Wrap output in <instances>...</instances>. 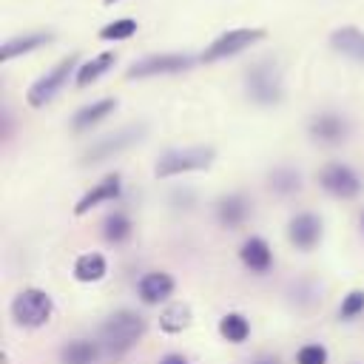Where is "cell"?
Listing matches in <instances>:
<instances>
[{"label":"cell","instance_id":"cell-1","mask_svg":"<svg viewBox=\"0 0 364 364\" xmlns=\"http://www.w3.org/2000/svg\"><path fill=\"white\" fill-rule=\"evenodd\" d=\"M148 330V321L136 313V310H114L97 330V341L102 344L105 355H125L131 347H136L142 341Z\"/></svg>","mask_w":364,"mask_h":364},{"label":"cell","instance_id":"cell-2","mask_svg":"<svg viewBox=\"0 0 364 364\" xmlns=\"http://www.w3.org/2000/svg\"><path fill=\"white\" fill-rule=\"evenodd\" d=\"M245 94L250 102L270 108L279 105L284 100V80H282V68L273 60H256L247 65L245 71Z\"/></svg>","mask_w":364,"mask_h":364},{"label":"cell","instance_id":"cell-3","mask_svg":"<svg viewBox=\"0 0 364 364\" xmlns=\"http://www.w3.org/2000/svg\"><path fill=\"white\" fill-rule=\"evenodd\" d=\"M213 159H216V148L213 145L168 148L154 162V176L156 179H171V176H182V173H191V171H205V168L213 165Z\"/></svg>","mask_w":364,"mask_h":364},{"label":"cell","instance_id":"cell-4","mask_svg":"<svg viewBox=\"0 0 364 364\" xmlns=\"http://www.w3.org/2000/svg\"><path fill=\"white\" fill-rule=\"evenodd\" d=\"M11 318L17 327H26V330H37V327H46L51 313H54V301L51 296L43 290V287H23L14 299H11Z\"/></svg>","mask_w":364,"mask_h":364},{"label":"cell","instance_id":"cell-5","mask_svg":"<svg viewBox=\"0 0 364 364\" xmlns=\"http://www.w3.org/2000/svg\"><path fill=\"white\" fill-rule=\"evenodd\" d=\"M77 68H80V54H68V57H63L57 65H51L43 77H37V80L28 85V91H26V102H28L31 108H46V105L65 88L68 77L77 74Z\"/></svg>","mask_w":364,"mask_h":364},{"label":"cell","instance_id":"cell-6","mask_svg":"<svg viewBox=\"0 0 364 364\" xmlns=\"http://www.w3.org/2000/svg\"><path fill=\"white\" fill-rule=\"evenodd\" d=\"M142 136H145V122L122 125V128H117L114 134H105V136H100L97 142H91V145L82 151L80 162H82V165H100V162H105V159H114L117 154H122V151H128L131 145H136Z\"/></svg>","mask_w":364,"mask_h":364},{"label":"cell","instance_id":"cell-7","mask_svg":"<svg viewBox=\"0 0 364 364\" xmlns=\"http://www.w3.org/2000/svg\"><path fill=\"white\" fill-rule=\"evenodd\" d=\"M264 28H228L222 31L210 46H205V51L199 54L202 63H219L228 57H236L242 51H247L250 46H256L259 40H264Z\"/></svg>","mask_w":364,"mask_h":364},{"label":"cell","instance_id":"cell-8","mask_svg":"<svg viewBox=\"0 0 364 364\" xmlns=\"http://www.w3.org/2000/svg\"><path fill=\"white\" fill-rule=\"evenodd\" d=\"M196 63L193 54H179V51H165V54H148L134 60L125 68L128 80H145V77H162V74H182Z\"/></svg>","mask_w":364,"mask_h":364},{"label":"cell","instance_id":"cell-9","mask_svg":"<svg viewBox=\"0 0 364 364\" xmlns=\"http://www.w3.org/2000/svg\"><path fill=\"white\" fill-rule=\"evenodd\" d=\"M316 179L318 188L333 199H355L361 193V176L347 162H327Z\"/></svg>","mask_w":364,"mask_h":364},{"label":"cell","instance_id":"cell-10","mask_svg":"<svg viewBox=\"0 0 364 364\" xmlns=\"http://www.w3.org/2000/svg\"><path fill=\"white\" fill-rule=\"evenodd\" d=\"M324 236V225H321V216L313 213V210H299L290 216L287 222V242L301 250V253H310Z\"/></svg>","mask_w":364,"mask_h":364},{"label":"cell","instance_id":"cell-11","mask_svg":"<svg viewBox=\"0 0 364 364\" xmlns=\"http://www.w3.org/2000/svg\"><path fill=\"white\" fill-rule=\"evenodd\" d=\"M307 134L318 145H341L350 136V122L338 111H318L307 122Z\"/></svg>","mask_w":364,"mask_h":364},{"label":"cell","instance_id":"cell-12","mask_svg":"<svg viewBox=\"0 0 364 364\" xmlns=\"http://www.w3.org/2000/svg\"><path fill=\"white\" fill-rule=\"evenodd\" d=\"M122 196V173H105L100 182H94L74 205V216H85L88 210L100 208V205H114Z\"/></svg>","mask_w":364,"mask_h":364},{"label":"cell","instance_id":"cell-13","mask_svg":"<svg viewBox=\"0 0 364 364\" xmlns=\"http://www.w3.org/2000/svg\"><path fill=\"white\" fill-rule=\"evenodd\" d=\"M173 290H176V282H173V276L165 273V270H148V273H142L139 282H136V296H139V301L148 304V307H156V304L168 301V299L173 296Z\"/></svg>","mask_w":364,"mask_h":364},{"label":"cell","instance_id":"cell-14","mask_svg":"<svg viewBox=\"0 0 364 364\" xmlns=\"http://www.w3.org/2000/svg\"><path fill=\"white\" fill-rule=\"evenodd\" d=\"M213 216H216V225L225 228V230H239L247 216H250V199L245 193H228L222 199H216L213 205Z\"/></svg>","mask_w":364,"mask_h":364},{"label":"cell","instance_id":"cell-15","mask_svg":"<svg viewBox=\"0 0 364 364\" xmlns=\"http://www.w3.org/2000/svg\"><path fill=\"white\" fill-rule=\"evenodd\" d=\"M239 262L245 270H250L253 276H264L273 270V250L267 245V239L262 236H247L239 245Z\"/></svg>","mask_w":364,"mask_h":364},{"label":"cell","instance_id":"cell-16","mask_svg":"<svg viewBox=\"0 0 364 364\" xmlns=\"http://www.w3.org/2000/svg\"><path fill=\"white\" fill-rule=\"evenodd\" d=\"M114 111H117V100H114V97L94 100V102H88V105H82V108L74 111V117H71V131H77V134L91 131L94 125H100L102 119H108Z\"/></svg>","mask_w":364,"mask_h":364},{"label":"cell","instance_id":"cell-17","mask_svg":"<svg viewBox=\"0 0 364 364\" xmlns=\"http://www.w3.org/2000/svg\"><path fill=\"white\" fill-rule=\"evenodd\" d=\"M105 355L97 338H68L60 347V364H97Z\"/></svg>","mask_w":364,"mask_h":364},{"label":"cell","instance_id":"cell-18","mask_svg":"<svg viewBox=\"0 0 364 364\" xmlns=\"http://www.w3.org/2000/svg\"><path fill=\"white\" fill-rule=\"evenodd\" d=\"M51 40H54L51 31H28V34H17V37H11V40H6V43L0 46V63H9V60L23 57V54H31V51L48 46Z\"/></svg>","mask_w":364,"mask_h":364},{"label":"cell","instance_id":"cell-19","mask_svg":"<svg viewBox=\"0 0 364 364\" xmlns=\"http://www.w3.org/2000/svg\"><path fill=\"white\" fill-rule=\"evenodd\" d=\"M330 48L355 63H364V31L355 26H338L330 34Z\"/></svg>","mask_w":364,"mask_h":364},{"label":"cell","instance_id":"cell-20","mask_svg":"<svg viewBox=\"0 0 364 364\" xmlns=\"http://www.w3.org/2000/svg\"><path fill=\"white\" fill-rule=\"evenodd\" d=\"M74 279L82 282V284H94V282H102L105 273H108V262L102 253L97 250H88V253H80L74 259V267H71Z\"/></svg>","mask_w":364,"mask_h":364},{"label":"cell","instance_id":"cell-21","mask_svg":"<svg viewBox=\"0 0 364 364\" xmlns=\"http://www.w3.org/2000/svg\"><path fill=\"white\" fill-rule=\"evenodd\" d=\"M114 63H117V54H114V51H102V54L85 60V63L77 68V74H74V85H77V88L94 85L102 74H108V71L114 68Z\"/></svg>","mask_w":364,"mask_h":364},{"label":"cell","instance_id":"cell-22","mask_svg":"<svg viewBox=\"0 0 364 364\" xmlns=\"http://www.w3.org/2000/svg\"><path fill=\"white\" fill-rule=\"evenodd\" d=\"M134 236V222L125 210H111L102 219V239L108 245H125Z\"/></svg>","mask_w":364,"mask_h":364},{"label":"cell","instance_id":"cell-23","mask_svg":"<svg viewBox=\"0 0 364 364\" xmlns=\"http://www.w3.org/2000/svg\"><path fill=\"white\" fill-rule=\"evenodd\" d=\"M267 188L276 196H293L301 191V171H296L290 165H279L267 173Z\"/></svg>","mask_w":364,"mask_h":364},{"label":"cell","instance_id":"cell-24","mask_svg":"<svg viewBox=\"0 0 364 364\" xmlns=\"http://www.w3.org/2000/svg\"><path fill=\"white\" fill-rule=\"evenodd\" d=\"M191 321H193V313H191V307L182 304V301H173V304H168V307L159 313V330L168 333V336H176V333H182V330H188Z\"/></svg>","mask_w":364,"mask_h":364},{"label":"cell","instance_id":"cell-25","mask_svg":"<svg viewBox=\"0 0 364 364\" xmlns=\"http://www.w3.org/2000/svg\"><path fill=\"white\" fill-rule=\"evenodd\" d=\"M219 336H222L228 344H245L247 336H250V321H247L242 313L230 310V313H225V316L219 318Z\"/></svg>","mask_w":364,"mask_h":364},{"label":"cell","instance_id":"cell-26","mask_svg":"<svg viewBox=\"0 0 364 364\" xmlns=\"http://www.w3.org/2000/svg\"><path fill=\"white\" fill-rule=\"evenodd\" d=\"M134 34H136V20H131V17H119V20H114V23L100 28V40H108V43L111 40L119 43V40H128Z\"/></svg>","mask_w":364,"mask_h":364},{"label":"cell","instance_id":"cell-27","mask_svg":"<svg viewBox=\"0 0 364 364\" xmlns=\"http://www.w3.org/2000/svg\"><path fill=\"white\" fill-rule=\"evenodd\" d=\"M361 313H364V290H350L347 296H341V304H338L341 321H355Z\"/></svg>","mask_w":364,"mask_h":364},{"label":"cell","instance_id":"cell-28","mask_svg":"<svg viewBox=\"0 0 364 364\" xmlns=\"http://www.w3.org/2000/svg\"><path fill=\"white\" fill-rule=\"evenodd\" d=\"M327 358H330V353L318 341H307L296 350V364H327Z\"/></svg>","mask_w":364,"mask_h":364},{"label":"cell","instance_id":"cell-29","mask_svg":"<svg viewBox=\"0 0 364 364\" xmlns=\"http://www.w3.org/2000/svg\"><path fill=\"white\" fill-rule=\"evenodd\" d=\"M156 364H191V361H188L182 353H165V355H162Z\"/></svg>","mask_w":364,"mask_h":364},{"label":"cell","instance_id":"cell-30","mask_svg":"<svg viewBox=\"0 0 364 364\" xmlns=\"http://www.w3.org/2000/svg\"><path fill=\"white\" fill-rule=\"evenodd\" d=\"M250 364H282L279 358H273V355H259V358H253Z\"/></svg>","mask_w":364,"mask_h":364},{"label":"cell","instance_id":"cell-31","mask_svg":"<svg viewBox=\"0 0 364 364\" xmlns=\"http://www.w3.org/2000/svg\"><path fill=\"white\" fill-rule=\"evenodd\" d=\"M358 225H361V233H364V210H361V216H358Z\"/></svg>","mask_w":364,"mask_h":364},{"label":"cell","instance_id":"cell-32","mask_svg":"<svg viewBox=\"0 0 364 364\" xmlns=\"http://www.w3.org/2000/svg\"><path fill=\"white\" fill-rule=\"evenodd\" d=\"M102 3H105V6H111V3H119V0H102Z\"/></svg>","mask_w":364,"mask_h":364}]
</instances>
